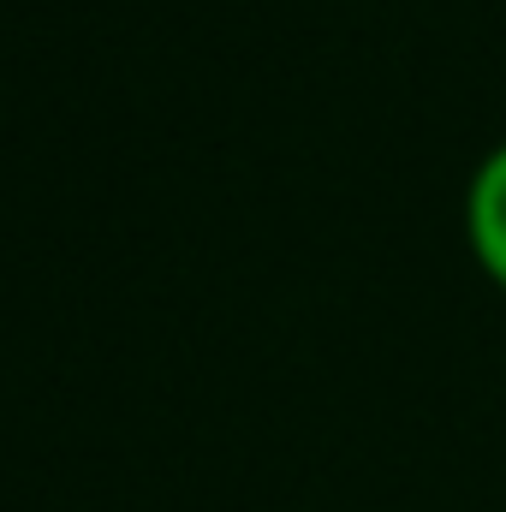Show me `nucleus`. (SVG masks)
<instances>
[{
  "label": "nucleus",
  "mask_w": 506,
  "mask_h": 512,
  "mask_svg": "<svg viewBox=\"0 0 506 512\" xmlns=\"http://www.w3.org/2000/svg\"><path fill=\"white\" fill-rule=\"evenodd\" d=\"M465 245L483 280L506 292V143H495L465 185Z\"/></svg>",
  "instance_id": "1"
}]
</instances>
